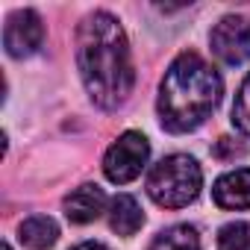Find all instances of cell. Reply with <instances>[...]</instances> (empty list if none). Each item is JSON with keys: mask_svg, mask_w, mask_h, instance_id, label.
<instances>
[{"mask_svg": "<svg viewBox=\"0 0 250 250\" xmlns=\"http://www.w3.org/2000/svg\"><path fill=\"white\" fill-rule=\"evenodd\" d=\"M224 83L218 71L197 53H180L159 85V121L168 133H188L212 115L221 103Z\"/></svg>", "mask_w": 250, "mask_h": 250, "instance_id": "obj_2", "label": "cell"}, {"mask_svg": "<svg viewBox=\"0 0 250 250\" xmlns=\"http://www.w3.org/2000/svg\"><path fill=\"white\" fill-rule=\"evenodd\" d=\"M150 159V145L142 133L130 130V133H124L103 156V174L109 183L115 186H124V183H133L142 168L147 165Z\"/></svg>", "mask_w": 250, "mask_h": 250, "instance_id": "obj_4", "label": "cell"}, {"mask_svg": "<svg viewBox=\"0 0 250 250\" xmlns=\"http://www.w3.org/2000/svg\"><path fill=\"white\" fill-rule=\"evenodd\" d=\"M103 209H106V194L100 186H91V183L74 188L65 197V218L71 224H91L103 215Z\"/></svg>", "mask_w": 250, "mask_h": 250, "instance_id": "obj_7", "label": "cell"}, {"mask_svg": "<svg viewBox=\"0 0 250 250\" xmlns=\"http://www.w3.org/2000/svg\"><path fill=\"white\" fill-rule=\"evenodd\" d=\"M232 124L235 130L250 136V74L241 80L238 91H235V103H232Z\"/></svg>", "mask_w": 250, "mask_h": 250, "instance_id": "obj_13", "label": "cell"}, {"mask_svg": "<svg viewBox=\"0 0 250 250\" xmlns=\"http://www.w3.org/2000/svg\"><path fill=\"white\" fill-rule=\"evenodd\" d=\"M18 232H21V235H18L21 244L30 247V250H50V247L56 244V238H59V227H56V221L47 218V215H33V218H27Z\"/></svg>", "mask_w": 250, "mask_h": 250, "instance_id": "obj_10", "label": "cell"}, {"mask_svg": "<svg viewBox=\"0 0 250 250\" xmlns=\"http://www.w3.org/2000/svg\"><path fill=\"white\" fill-rule=\"evenodd\" d=\"M3 250H12V247H9V244H3Z\"/></svg>", "mask_w": 250, "mask_h": 250, "instance_id": "obj_16", "label": "cell"}, {"mask_svg": "<svg viewBox=\"0 0 250 250\" xmlns=\"http://www.w3.org/2000/svg\"><path fill=\"white\" fill-rule=\"evenodd\" d=\"M44 42V24L33 9H18L9 15L6 30H3V44L9 50V56L24 59L33 56Z\"/></svg>", "mask_w": 250, "mask_h": 250, "instance_id": "obj_6", "label": "cell"}, {"mask_svg": "<svg viewBox=\"0 0 250 250\" xmlns=\"http://www.w3.org/2000/svg\"><path fill=\"white\" fill-rule=\"evenodd\" d=\"M241 153H244V147L232 145V139H218V145H215V156H221V159H235Z\"/></svg>", "mask_w": 250, "mask_h": 250, "instance_id": "obj_14", "label": "cell"}, {"mask_svg": "<svg viewBox=\"0 0 250 250\" xmlns=\"http://www.w3.org/2000/svg\"><path fill=\"white\" fill-rule=\"evenodd\" d=\"M74 250H109V247H103V244H97V241H83V244H77Z\"/></svg>", "mask_w": 250, "mask_h": 250, "instance_id": "obj_15", "label": "cell"}, {"mask_svg": "<svg viewBox=\"0 0 250 250\" xmlns=\"http://www.w3.org/2000/svg\"><path fill=\"white\" fill-rule=\"evenodd\" d=\"M212 197L221 209H250V168H238L218 177Z\"/></svg>", "mask_w": 250, "mask_h": 250, "instance_id": "obj_8", "label": "cell"}, {"mask_svg": "<svg viewBox=\"0 0 250 250\" xmlns=\"http://www.w3.org/2000/svg\"><path fill=\"white\" fill-rule=\"evenodd\" d=\"M247 247H250V224L232 221V224L221 227V232H218V250H247Z\"/></svg>", "mask_w": 250, "mask_h": 250, "instance_id": "obj_12", "label": "cell"}, {"mask_svg": "<svg viewBox=\"0 0 250 250\" xmlns=\"http://www.w3.org/2000/svg\"><path fill=\"white\" fill-rule=\"evenodd\" d=\"M212 53L224 65H241L250 59V18L244 15H224L212 36H209Z\"/></svg>", "mask_w": 250, "mask_h": 250, "instance_id": "obj_5", "label": "cell"}, {"mask_svg": "<svg viewBox=\"0 0 250 250\" xmlns=\"http://www.w3.org/2000/svg\"><path fill=\"white\" fill-rule=\"evenodd\" d=\"M77 68L88 97L100 109H118L133 91V59L121 24L109 12H91L77 30Z\"/></svg>", "mask_w": 250, "mask_h": 250, "instance_id": "obj_1", "label": "cell"}, {"mask_svg": "<svg viewBox=\"0 0 250 250\" xmlns=\"http://www.w3.org/2000/svg\"><path fill=\"white\" fill-rule=\"evenodd\" d=\"M200 183H203L200 165L186 153H174L150 168L147 194L153 197V203L165 209H180L200 194Z\"/></svg>", "mask_w": 250, "mask_h": 250, "instance_id": "obj_3", "label": "cell"}, {"mask_svg": "<svg viewBox=\"0 0 250 250\" xmlns=\"http://www.w3.org/2000/svg\"><path fill=\"white\" fill-rule=\"evenodd\" d=\"M150 250H200V235L191 224H174L153 238Z\"/></svg>", "mask_w": 250, "mask_h": 250, "instance_id": "obj_11", "label": "cell"}, {"mask_svg": "<svg viewBox=\"0 0 250 250\" xmlns=\"http://www.w3.org/2000/svg\"><path fill=\"white\" fill-rule=\"evenodd\" d=\"M142 224H145V215H142V206H139L136 197H130V194L112 197V203H109V227L118 235H136Z\"/></svg>", "mask_w": 250, "mask_h": 250, "instance_id": "obj_9", "label": "cell"}]
</instances>
